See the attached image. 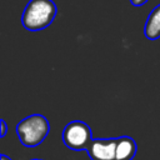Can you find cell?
<instances>
[{
    "label": "cell",
    "mask_w": 160,
    "mask_h": 160,
    "mask_svg": "<svg viewBox=\"0 0 160 160\" xmlns=\"http://www.w3.org/2000/svg\"><path fill=\"white\" fill-rule=\"evenodd\" d=\"M138 145L130 136L118 138L116 144V160H132L136 155Z\"/></svg>",
    "instance_id": "8992f818"
},
{
    "label": "cell",
    "mask_w": 160,
    "mask_h": 160,
    "mask_svg": "<svg viewBox=\"0 0 160 160\" xmlns=\"http://www.w3.org/2000/svg\"><path fill=\"white\" fill-rule=\"evenodd\" d=\"M0 125H1V132H0V138H5L6 131H8V125H6V122H5V120H4V119H1V120H0Z\"/></svg>",
    "instance_id": "52a82bcc"
},
{
    "label": "cell",
    "mask_w": 160,
    "mask_h": 160,
    "mask_svg": "<svg viewBox=\"0 0 160 160\" xmlns=\"http://www.w3.org/2000/svg\"><path fill=\"white\" fill-rule=\"evenodd\" d=\"M50 124L41 114H31L16 125V135L25 148H36L48 136Z\"/></svg>",
    "instance_id": "7a4b0ae2"
},
{
    "label": "cell",
    "mask_w": 160,
    "mask_h": 160,
    "mask_svg": "<svg viewBox=\"0 0 160 160\" xmlns=\"http://www.w3.org/2000/svg\"><path fill=\"white\" fill-rule=\"evenodd\" d=\"M58 14L52 0H30L24 8L21 25L28 31H40L48 28Z\"/></svg>",
    "instance_id": "6da1fadb"
},
{
    "label": "cell",
    "mask_w": 160,
    "mask_h": 160,
    "mask_svg": "<svg viewBox=\"0 0 160 160\" xmlns=\"http://www.w3.org/2000/svg\"><path fill=\"white\" fill-rule=\"evenodd\" d=\"M61 139L68 149L74 151H86L92 141V131L86 122L81 120H72L65 125Z\"/></svg>",
    "instance_id": "3957f363"
},
{
    "label": "cell",
    "mask_w": 160,
    "mask_h": 160,
    "mask_svg": "<svg viewBox=\"0 0 160 160\" xmlns=\"http://www.w3.org/2000/svg\"><path fill=\"white\" fill-rule=\"evenodd\" d=\"M118 138L92 139L86 149L90 160H116Z\"/></svg>",
    "instance_id": "277c9868"
},
{
    "label": "cell",
    "mask_w": 160,
    "mask_h": 160,
    "mask_svg": "<svg viewBox=\"0 0 160 160\" xmlns=\"http://www.w3.org/2000/svg\"><path fill=\"white\" fill-rule=\"evenodd\" d=\"M144 35L151 41L160 38V4H158L148 15L144 25Z\"/></svg>",
    "instance_id": "5b68a950"
},
{
    "label": "cell",
    "mask_w": 160,
    "mask_h": 160,
    "mask_svg": "<svg viewBox=\"0 0 160 160\" xmlns=\"http://www.w3.org/2000/svg\"><path fill=\"white\" fill-rule=\"evenodd\" d=\"M0 158H1V160H11V159H10L9 156H6L5 154H1V156H0Z\"/></svg>",
    "instance_id": "9c48e42d"
},
{
    "label": "cell",
    "mask_w": 160,
    "mask_h": 160,
    "mask_svg": "<svg viewBox=\"0 0 160 160\" xmlns=\"http://www.w3.org/2000/svg\"><path fill=\"white\" fill-rule=\"evenodd\" d=\"M30 160H41V159H30Z\"/></svg>",
    "instance_id": "30bf717a"
},
{
    "label": "cell",
    "mask_w": 160,
    "mask_h": 160,
    "mask_svg": "<svg viewBox=\"0 0 160 160\" xmlns=\"http://www.w3.org/2000/svg\"><path fill=\"white\" fill-rule=\"evenodd\" d=\"M130 1V4L132 5V6H142V5H145L149 0H129Z\"/></svg>",
    "instance_id": "ba28073f"
}]
</instances>
